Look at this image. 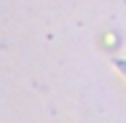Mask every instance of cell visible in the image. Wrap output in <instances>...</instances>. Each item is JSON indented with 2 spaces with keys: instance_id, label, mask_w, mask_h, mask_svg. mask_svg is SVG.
I'll return each instance as SVG.
<instances>
[{
  "instance_id": "6da1fadb",
  "label": "cell",
  "mask_w": 126,
  "mask_h": 123,
  "mask_svg": "<svg viewBox=\"0 0 126 123\" xmlns=\"http://www.w3.org/2000/svg\"><path fill=\"white\" fill-rule=\"evenodd\" d=\"M115 70L121 75H126V59H115Z\"/></svg>"
}]
</instances>
